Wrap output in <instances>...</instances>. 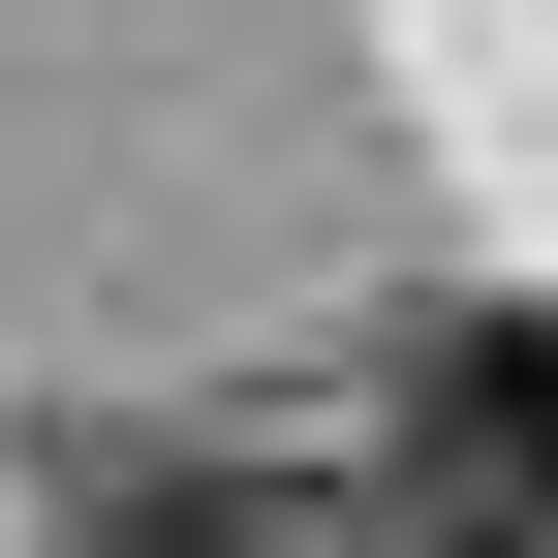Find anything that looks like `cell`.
Returning a JSON list of instances; mask_svg holds the SVG:
<instances>
[{"instance_id":"obj_1","label":"cell","mask_w":558,"mask_h":558,"mask_svg":"<svg viewBox=\"0 0 558 558\" xmlns=\"http://www.w3.org/2000/svg\"><path fill=\"white\" fill-rule=\"evenodd\" d=\"M403 527H558V311H403Z\"/></svg>"},{"instance_id":"obj_2","label":"cell","mask_w":558,"mask_h":558,"mask_svg":"<svg viewBox=\"0 0 558 558\" xmlns=\"http://www.w3.org/2000/svg\"><path fill=\"white\" fill-rule=\"evenodd\" d=\"M94 558H341V527L279 497V465H218V435H186V465H94Z\"/></svg>"},{"instance_id":"obj_3","label":"cell","mask_w":558,"mask_h":558,"mask_svg":"<svg viewBox=\"0 0 558 558\" xmlns=\"http://www.w3.org/2000/svg\"><path fill=\"white\" fill-rule=\"evenodd\" d=\"M373 558H558V527H373Z\"/></svg>"}]
</instances>
